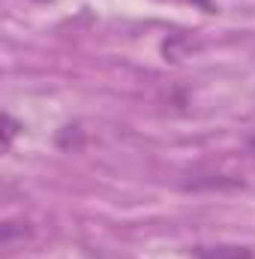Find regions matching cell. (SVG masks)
I'll return each mask as SVG.
<instances>
[{
	"label": "cell",
	"instance_id": "obj_1",
	"mask_svg": "<svg viewBox=\"0 0 255 259\" xmlns=\"http://www.w3.org/2000/svg\"><path fill=\"white\" fill-rule=\"evenodd\" d=\"M198 259H255L249 247L240 244H216V247H198Z\"/></svg>",
	"mask_w": 255,
	"mask_h": 259
},
{
	"label": "cell",
	"instance_id": "obj_2",
	"mask_svg": "<svg viewBox=\"0 0 255 259\" xmlns=\"http://www.w3.org/2000/svg\"><path fill=\"white\" fill-rule=\"evenodd\" d=\"M198 49V42H192L189 36H171V39H165L162 42V55H165V61H180V58H186L189 52Z\"/></svg>",
	"mask_w": 255,
	"mask_h": 259
},
{
	"label": "cell",
	"instance_id": "obj_3",
	"mask_svg": "<svg viewBox=\"0 0 255 259\" xmlns=\"http://www.w3.org/2000/svg\"><path fill=\"white\" fill-rule=\"evenodd\" d=\"M30 223H15V220H6L3 226H0V241H3V247H12L15 244V238L18 241H27L30 238Z\"/></svg>",
	"mask_w": 255,
	"mask_h": 259
},
{
	"label": "cell",
	"instance_id": "obj_4",
	"mask_svg": "<svg viewBox=\"0 0 255 259\" xmlns=\"http://www.w3.org/2000/svg\"><path fill=\"white\" fill-rule=\"evenodd\" d=\"M57 145H60V148H81V130L75 127V124L63 127L60 136H57Z\"/></svg>",
	"mask_w": 255,
	"mask_h": 259
},
{
	"label": "cell",
	"instance_id": "obj_5",
	"mask_svg": "<svg viewBox=\"0 0 255 259\" xmlns=\"http://www.w3.org/2000/svg\"><path fill=\"white\" fill-rule=\"evenodd\" d=\"M18 130H21V124H18L12 115H3V148H6V151L12 148V142H15Z\"/></svg>",
	"mask_w": 255,
	"mask_h": 259
},
{
	"label": "cell",
	"instance_id": "obj_6",
	"mask_svg": "<svg viewBox=\"0 0 255 259\" xmlns=\"http://www.w3.org/2000/svg\"><path fill=\"white\" fill-rule=\"evenodd\" d=\"M183 3H192V6H198L204 12H216V3L213 0H183Z\"/></svg>",
	"mask_w": 255,
	"mask_h": 259
}]
</instances>
